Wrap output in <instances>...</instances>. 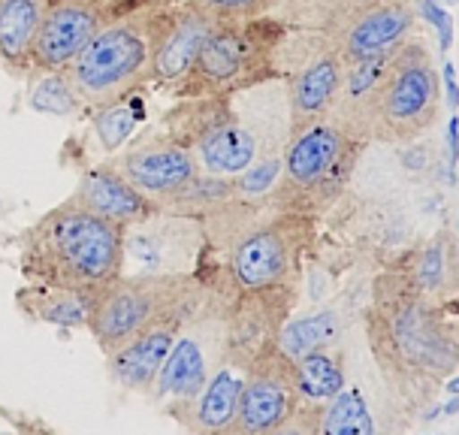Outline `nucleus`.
Masks as SVG:
<instances>
[{
	"instance_id": "obj_3",
	"label": "nucleus",
	"mask_w": 459,
	"mask_h": 435,
	"mask_svg": "<svg viewBox=\"0 0 459 435\" xmlns=\"http://www.w3.org/2000/svg\"><path fill=\"white\" fill-rule=\"evenodd\" d=\"M172 0H149L106 24L64 67L82 109H103L152 82L154 55L172 19Z\"/></svg>"
},
{
	"instance_id": "obj_27",
	"label": "nucleus",
	"mask_w": 459,
	"mask_h": 435,
	"mask_svg": "<svg viewBox=\"0 0 459 435\" xmlns=\"http://www.w3.org/2000/svg\"><path fill=\"white\" fill-rule=\"evenodd\" d=\"M139 121H143V103L136 100V91L127 94L125 100L97 109L94 134H97V143H100V152L106 154L118 152L130 139V134L136 130Z\"/></svg>"
},
{
	"instance_id": "obj_31",
	"label": "nucleus",
	"mask_w": 459,
	"mask_h": 435,
	"mask_svg": "<svg viewBox=\"0 0 459 435\" xmlns=\"http://www.w3.org/2000/svg\"><path fill=\"white\" fill-rule=\"evenodd\" d=\"M414 10H417V19L429 22L438 34V48L441 52H450L454 46V19L438 0H414Z\"/></svg>"
},
{
	"instance_id": "obj_25",
	"label": "nucleus",
	"mask_w": 459,
	"mask_h": 435,
	"mask_svg": "<svg viewBox=\"0 0 459 435\" xmlns=\"http://www.w3.org/2000/svg\"><path fill=\"white\" fill-rule=\"evenodd\" d=\"M339 335H342L339 311L324 309V311H315V315L297 318V321H284L278 326L275 342L290 360H299V357L311 354V351L330 348Z\"/></svg>"
},
{
	"instance_id": "obj_13",
	"label": "nucleus",
	"mask_w": 459,
	"mask_h": 435,
	"mask_svg": "<svg viewBox=\"0 0 459 435\" xmlns=\"http://www.w3.org/2000/svg\"><path fill=\"white\" fill-rule=\"evenodd\" d=\"M149 0H52L30 48V73L64 70L106 24Z\"/></svg>"
},
{
	"instance_id": "obj_22",
	"label": "nucleus",
	"mask_w": 459,
	"mask_h": 435,
	"mask_svg": "<svg viewBox=\"0 0 459 435\" xmlns=\"http://www.w3.org/2000/svg\"><path fill=\"white\" fill-rule=\"evenodd\" d=\"M405 269L432 297L445 302L459 300V242L450 230H438L429 242L420 245Z\"/></svg>"
},
{
	"instance_id": "obj_23",
	"label": "nucleus",
	"mask_w": 459,
	"mask_h": 435,
	"mask_svg": "<svg viewBox=\"0 0 459 435\" xmlns=\"http://www.w3.org/2000/svg\"><path fill=\"white\" fill-rule=\"evenodd\" d=\"M94 297L76 291H64V287L48 284H30L24 282L15 293V306L22 309L24 318L48 326H64V330H76V326H88V315H91Z\"/></svg>"
},
{
	"instance_id": "obj_11",
	"label": "nucleus",
	"mask_w": 459,
	"mask_h": 435,
	"mask_svg": "<svg viewBox=\"0 0 459 435\" xmlns=\"http://www.w3.org/2000/svg\"><path fill=\"white\" fill-rule=\"evenodd\" d=\"M230 351V326L224 309L212 306V293L203 302V309L194 318H187L172 342L167 360H163L158 378L152 384L154 402H169V408H178L191 402L209 375L215 372L221 360Z\"/></svg>"
},
{
	"instance_id": "obj_1",
	"label": "nucleus",
	"mask_w": 459,
	"mask_h": 435,
	"mask_svg": "<svg viewBox=\"0 0 459 435\" xmlns=\"http://www.w3.org/2000/svg\"><path fill=\"white\" fill-rule=\"evenodd\" d=\"M459 315L426 293L405 266L375 275L366 306V339L387 387L426 405L459 369Z\"/></svg>"
},
{
	"instance_id": "obj_18",
	"label": "nucleus",
	"mask_w": 459,
	"mask_h": 435,
	"mask_svg": "<svg viewBox=\"0 0 459 435\" xmlns=\"http://www.w3.org/2000/svg\"><path fill=\"white\" fill-rule=\"evenodd\" d=\"M218 19L209 15L206 10H200L191 0L172 6V19L167 24L154 55V70L152 82H163V85H176L178 79L191 70L194 57L200 55L203 43L209 39L212 30L218 28Z\"/></svg>"
},
{
	"instance_id": "obj_34",
	"label": "nucleus",
	"mask_w": 459,
	"mask_h": 435,
	"mask_svg": "<svg viewBox=\"0 0 459 435\" xmlns=\"http://www.w3.org/2000/svg\"><path fill=\"white\" fill-rule=\"evenodd\" d=\"M441 387H445L450 396H459V378H447L445 384H441Z\"/></svg>"
},
{
	"instance_id": "obj_28",
	"label": "nucleus",
	"mask_w": 459,
	"mask_h": 435,
	"mask_svg": "<svg viewBox=\"0 0 459 435\" xmlns=\"http://www.w3.org/2000/svg\"><path fill=\"white\" fill-rule=\"evenodd\" d=\"M191 4L215 15L218 22H254L275 15L284 0H191Z\"/></svg>"
},
{
	"instance_id": "obj_8",
	"label": "nucleus",
	"mask_w": 459,
	"mask_h": 435,
	"mask_svg": "<svg viewBox=\"0 0 459 435\" xmlns=\"http://www.w3.org/2000/svg\"><path fill=\"white\" fill-rule=\"evenodd\" d=\"M441 115V76L436 61L417 37L393 48V61L384 76L372 115L368 143L405 145L417 143L436 127Z\"/></svg>"
},
{
	"instance_id": "obj_16",
	"label": "nucleus",
	"mask_w": 459,
	"mask_h": 435,
	"mask_svg": "<svg viewBox=\"0 0 459 435\" xmlns=\"http://www.w3.org/2000/svg\"><path fill=\"white\" fill-rule=\"evenodd\" d=\"M308 30V28H306ZM308 55H299L293 67H284L287 106H290V130L321 118L339 94L344 64L321 43L315 30H308Z\"/></svg>"
},
{
	"instance_id": "obj_30",
	"label": "nucleus",
	"mask_w": 459,
	"mask_h": 435,
	"mask_svg": "<svg viewBox=\"0 0 459 435\" xmlns=\"http://www.w3.org/2000/svg\"><path fill=\"white\" fill-rule=\"evenodd\" d=\"M278 178H281V154H273V158H257L245 172L233 176V185L242 196H264Z\"/></svg>"
},
{
	"instance_id": "obj_17",
	"label": "nucleus",
	"mask_w": 459,
	"mask_h": 435,
	"mask_svg": "<svg viewBox=\"0 0 459 435\" xmlns=\"http://www.w3.org/2000/svg\"><path fill=\"white\" fill-rule=\"evenodd\" d=\"M248 357H251L248 351L230 344L227 357L221 360L215 372L209 375L203 390L196 393L191 402H185V405L169 408V414L176 417L185 430H194V432H230V426L236 421V412H239Z\"/></svg>"
},
{
	"instance_id": "obj_21",
	"label": "nucleus",
	"mask_w": 459,
	"mask_h": 435,
	"mask_svg": "<svg viewBox=\"0 0 459 435\" xmlns=\"http://www.w3.org/2000/svg\"><path fill=\"white\" fill-rule=\"evenodd\" d=\"M52 0H0V64L13 73H30V48L43 28Z\"/></svg>"
},
{
	"instance_id": "obj_32",
	"label": "nucleus",
	"mask_w": 459,
	"mask_h": 435,
	"mask_svg": "<svg viewBox=\"0 0 459 435\" xmlns=\"http://www.w3.org/2000/svg\"><path fill=\"white\" fill-rule=\"evenodd\" d=\"M441 88H445V94H447V106L456 112L459 109V85H456V70L450 61L441 64Z\"/></svg>"
},
{
	"instance_id": "obj_9",
	"label": "nucleus",
	"mask_w": 459,
	"mask_h": 435,
	"mask_svg": "<svg viewBox=\"0 0 459 435\" xmlns=\"http://www.w3.org/2000/svg\"><path fill=\"white\" fill-rule=\"evenodd\" d=\"M366 143L348 136L330 115L290 130L281 149V200L287 209L315 212L342 194Z\"/></svg>"
},
{
	"instance_id": "obj_29",
	"label": "nucleus",
	"mask_w": 459,
	"mask_h": 435,
	"mask_svg": "<svg viewBox=\"0 0 459 435\" xmlns=\"http://www.w3.org/2000/svg\"><path fill=\"white\" fill-rule=\"evenodd\" d=\"M30 106H34V109H39V112H57V115H64V112L79 109V97L70 88V82L64 79V73L61 70H52V73H46V79L34 88Z\"/></svg>"
},
{
	"instance_id": "obj_14",
	"label": "nucleus",
	"mask_w": 459,
	"mask_h": 435,
	"mask_svg": "<svg viewBox=\"0 0 459 435\" xmlns=\"http://www.w3.org/2000/svg\"><path fill=\"white\" fill-rule=\"evenodd\" d=\"M206 245L203 221L191 215H154L125 227V264L139 273H194Z\"/></svg>"
},
{
	"instance_id": "obj_6",
	"label": "nucleus",
	"mask_w": 459,
	"mask_h": 435,
	"mask_svg": "<svg viewBox=\"0 0 459 435\" xmlns=\"http://www.w3.org/2000/svg\"><path fill=\"white\" fill-rule=\"evenodd\" d=\"M287 24L275 15L254 22H221L191 70L176 85L172 97H236L245 88L278 76V48L287 37Z\"/></svg>"
},
{
	"instance_id": "obj_19",
	"label": "nucleus",
	"mask_w": 459,
	"mask_h": 435,
	"mask_svg": "<svg viewBox=\"0 0 459 435\" xmlns=\"http://www.w3.org/2000/svg\"><path fill=\"white\" fill-rule=\"evenodd\" d=\"M73 200L82 203L85 209H91L94 215L115 221L121 227H130L158 212L152 196H145L139 187L130 185L109 163H100V167L82 172L76 191H73Z\"/></svg>"
},
{
	"instance_id": "obj_10",
	"label": "nucleus",
	"mask_w": 459,
	"mask_h": 435,
	"mask_svg": "<svg viewBox=\"0 0 459 435\" xmlns=\"http://www.w3.org/2000/svg\"><path fill=\"white\" fill-rule=\"evenodd\" d=\"M160 130L182 143L209 176L233 178L260 158L251 130L233 109V97H182L163 115Z\"/></svg>"
},
{
	"instance_id": "obj_7",
	"label": "nucleus",
	"mask_w": 459,
	"mask_h": 435,
	"mask_svg": "<svg viewBox=\"0 0 459 435\" xmlns=\"http://www.w3.org/2000/svg\"><path fill=\"white\" fill-rule=\"evenodd\" d=\"M311 236V215L299 209H284L236 233L227 254V282L236 300H290Z\"/></svg>"
},
{
	"instance_id": "obj_15",
	"label": "nucleus",
	"mask_w": 459,
	"mask_h": 435,
	"mask_svg": "<svg viewBox=\"0 0 459 435\" xmlns=\"http://www.w3.org/2000/svg\"><path fill=\"white\" fill-rule=\"evenodd\" d=\"M106 163L152 200H160V196L178 191L200 172L194 154L182 143L163 134V130L127 145L125 152H118Z\"/></svg>"
},
{
	"instance_id": "obj_5",
	"label": "nucleus",
	"mask_w": 459,
	"mask_h": 435,
	"mask_svg": "<svg viewBox=\"0 0 459 435\" xmlns=\"http://www.w3.org/2000/svg\"><path fill=\"white\" fill-rule=\"evenodd\" d=\"M275 19L315 30L344 67L390 52L417 28L414 0H284Z\"/></svg>"
},
{
	"instance_id": "obj_2",
	"label": "nucleus",
	"mask_w": 459,
	"mask_h": 435,
	"mask_svg": "<svg viewBox=\"0 0 459 435\" xmlns=\"http://www.w3.org/2000/svg\"><path fill=\"white\" fill-rule=\"evenodd\" d=\"M125 266V227L94 215L73 196L19 236V273L30 284L97 297Z\"/></svg>"
},
{
	"instance_id": "obj_12",
	"label": "nucleus",
	"mask_w": 459,
	"mask_h": 435,
	"mask_svg": "<svg viewBox=\"0 0 459 435\" xmlns=\"http://www.w3.org/2000/svg\"><path fill=\"white\" fill-rule=\"evenodd\" d=\"M302 412L297 387V363L278 348L275 335L264 339L251 351L245 366V387L239 412L230 432L266 435L290 430Z\"/></svg>"
},
{
	"instance_id": "obj_4",
	"label": "nucleus",
	"mask_w": 459,
	"mask_h": 435,
	"mask_svg": "<svg viewBox=\"0 0 459 435\" xmlns=\"http://www.w3.org/2000/svg\"><path fill=\"white\" fill-rule=\"evenodd\" d=\"M209 300L196 273H121L91 302L88 330L103 354L169 321H187Z\"/></svg>"
},
{
	"instance_id": "obj_35",
	"label": "nucleus",
	"mask_w": 459,
	"mask_h": 435,
	"mask_svg": "<svg viewBox=\"0 0 459 435\" xmlns=\"http://www.w3.org/2000/svg\"><path fill=\"white\" fill-rule=\"evenodd\" d=\"M445 4H459V0H445Z\"/></svg>"
},
{
	"instance_id": "obj_24",
	"label": "nucleus",
	"mask_w": 459,
	"mask_h": 435,
	"mask_svg": "<svg viewBox=\"0 0 459 435\" xmlns=\"http://www.w3.org/2000/svg\"><path fill=\"white\" fill-rule=\"evenodd\" d=\"M315 408L317 421L311 430L324 432V435H372L375 421L368 412V402L359 387H344L335 393L333 399L321 402V405H308Z\"/></svg>"
},
{
	"instance_id": "obj_26",
	"label": "nucleus",
	"mask_w": 459,
	"mask_h": 435,
	"mask_svg": "<svg viewBox=\"0 0 459 435\" xmlns=\"http://www.w3.org/2000/svg\"><path fill=\"white\" fill-rule=\"evenodd\" d=\"M297 363V387L302 405H321L344 387V360L335 354L333 344L293 360Z\"/></svg>"
},
{
	"instance_id": "obj_20",
	"label": "nucleus",
	"mask_w": 459,
	"mask_h": 435,
	"mask_svg": "<svg viewBox=\"0 0 459 435\" xmlns=\"http://www.w3.org/2000/svg\"><path fill=\"white\" fill-rule=\"evenodd\" d=\"M182 326L185 321L152 326V330L139 333L130 342H125L121 348L109 351V354H106V369H109L112 381L125 390L149 393Z\"/></svg>"
},
{
	"instance_id": "obj_33",
	"label": "nucleus",
	"mask_w": 459,
	"mask_h": 435,
	"mask_svg": "<svg viewBox=\"0 0 459 435\" xmlns=\"http://www.w3.org/2000/svg\"><path fill=\"white\" fill-rule=\"evenodd\" d=\"M447 161H450V172H456L459 167V118L447 121Z\"/></svg>"
}]
</instances>
